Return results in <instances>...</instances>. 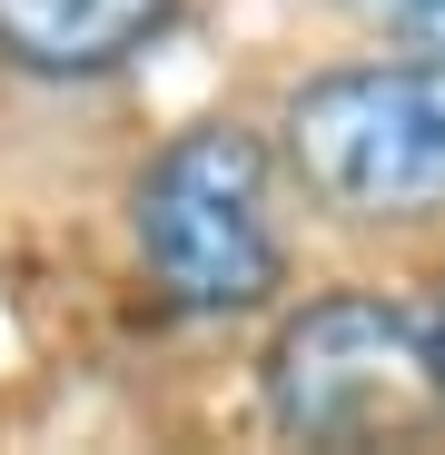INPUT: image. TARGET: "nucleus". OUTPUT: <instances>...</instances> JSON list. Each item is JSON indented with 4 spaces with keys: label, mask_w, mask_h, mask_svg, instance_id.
<instances>
[{
    "label": "nucleus",
    "mask_w": 445,
    "mask_h": 455,
    "mask_svg": "<svg viewBox=\"0 0 445 455\" xmlns=\"http://www.w3.org/2000/svg\"><path fill=\"white\" fill-rule=\"evenodd\" d=\"M267 148L297 218L356 248L445 238V60L356 40L267 100Z\"/></svg>",
    "instance_id": "f257e3e1"
},
{
    "label": "nucleus",
    "mask_w": 445,
    "mask_h": 455,
    "mask_svg": "<svg viewBox=\"0 0 445 455\" xmlns=\"http://www.w3.org/2000/svg\"><path fill=\"white\" fill-rule=\"evenodd\" d=\"M129 267L169 317L228 327L267 317L297 287V198L277 179L267 119L198 109L129 169Z\"/></svg>",
    "instance_id": "f03ea898"
},
{
    "label": "nucleus",
    "mask_w": 445,
    "mask_h": 455,
    "mask_svg": "<svg viewBox=\"0 0 445 455\" xmlns=\"http://www.w3.org/2000/svg\"><path fill=\"white\" fill-rule=\"evenodd\" d=\"M258 406L297 445H406L435 435L425 356H416V297L396 287H307L267 307L258 347Z\"/></svg>",
    "instance_id": "7ed1b4c3"
},
{
    "label": "nucleus",
    "mask_w": 445,
    "mask_h": 455,
    "mask_svg": "<svg viewBox=\"0 0 445 455\" xmlns=\"http://www.w3.org/2000/svg\"><path fill=\"white\" fill-rule=\"evenodd\" d=\"M188 0H0V80L30 90H99L169 50Z\"/></svg>",
    "instance_id": "20e7f679"
},
{
    "label": "nucleus",
    "mask_w": 445,
    "mask_h": 455,
    "mask_svg": "<svg viewBox=\"0 0 445 455\" xmlns=\"http://www.w3.org/2000/svg\"><path fill=\"white\" fill-rule=\"evenodd\" d=\"M327 11H337V30L377 40V50H425V60H445V0H327Z\"/></svg>",
    "instance_id": "39448f33"
},
{
    "label": "nucleus",
    "mask_w": 445,
    "mask_h": 455,
    "mask_svg": "<svg viewBox=\"0 0 445 455\" xmlns=\"http://www.w3.org/2000/svg\"><path fill=\"white\" fill-rule=\"evenodd\" d=\"M416 356H425V396H435V416H445V267H435V287L416 297Z\"/></svg>",
    "instance_id": "423d86ee"
}]
</instances>
